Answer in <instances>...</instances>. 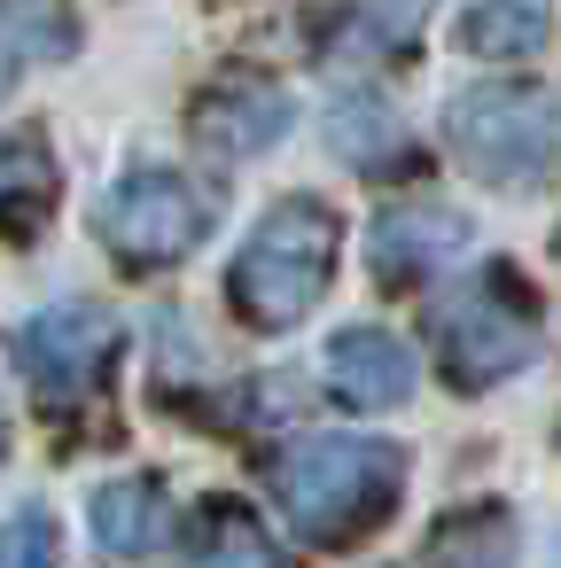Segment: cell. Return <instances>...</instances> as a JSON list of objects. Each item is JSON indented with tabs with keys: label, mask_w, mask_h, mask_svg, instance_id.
<instances>
[{
	"label": "cell",
	"mask_w": 561,
	"mask_h": 568,
	"mask_svg": "<svg viewBox=\"0 0 561 568\" xmlns=\"http://www.w3.org/2000/svg\"><path fill=\"white\" fill-rule=\"evenodd\" d=\"M164 521H172V506H164L157 475H118V483L94 490V537L118 560H149L164 545Z\"/></svg>",
	"instance_id": "10"
},
{
	"label": "cell",
	"mask_w": 561,
	"mask_h": 568,
	"mask_svg": "<svg viewBox=\"0 0 561 568\" xmlns=\"http://www.w3.org/2000/svg\"><path fill=\"white\" fill-rule=\"evenodd\" d=\"M328 149H335L343 164H390V156L405 149V125L390 118V102L343 94V102L328 110Z\"/></svg>",
	"instance_id": "14"
},
{
	"label": "cell",
	"mask_w": 561,
	"mask_h": 568,
	"mask_svg": "<svg viewBox=\"0 0 561 568\" xmlns=\"http://www.w3.org/2000/svg\"><path fill=\"white\" fill-rule=\"evenodd\" d=\"M320 366H328V389L351 413H398L413 397V382H421L413 343L390 335V327H343V335H328V358Z\"/></svg>",
	"instance_id": "7"
},
{
	"label": "cell",
	"mask_w": 561,
	"mask_h": 568,
	"mask_svg": "<svg viewBox=\"0 0 561 568\" xmlns=\"http://www.w3.org/2000/svg\"><path fill=\"white\" fill-rule=\"evenodd\" d=\"M188 560L196 568H289V552L266 537V521L242 498H211L188 521Z\"/></svg>",
	"instance_id": "12"
},
{
	"label": "cell",
	"mask_w": 561,
	"mask_h": 568,
	"mask_svg": "<svg viewBox=\"0 0 561 568\" xmlns=\"http://www.w3.org/2000/svg\"><path fill=\"white\" fill-rule=\"evenodd\" d=\"M0 568H56V514L48 506H17L0 521Z\"/></svg>",
	"instance_id": "17"
},
{
	"label": "cell",
	"mask_w": 561,
	"mask_h": 568,
	"mask_svg": "<svg viewBox=\"0 0 561 568\" xmlns=\"http://www.w3.org/2000/svg\"><path fill=\"white\" fill-rule=\"evenodd\" d=\"M126 327L110 304H48L40 320L17 327V366L48 405H79L102 389V374L118 366Z\"/></svg>",
	"instance_id": "6"
},
{
	"label": "cell",
	"mask_w": 561,
	"mask_h": 568,
	"mask_svg": "<svg viewBox=\"0 0 561 568\" xmlns=\"http://www.w3.org/2000/svg\"><path fill=\"white\" fill-rule=\"evenodd\" d=\"M553 32L545 9H522V0H499V9H468L460 17V48L468 55H538Z\"/></svg>",
	"instance_id": "15"
},
{
	"label": "cell",
	"mask_w": 561,
	"mask_h": 568,
	"mask_svg": "<svg viewBox=\"0 0 561 568\" xmlns=\"http://www.w3.org/2000/svg\"><path fill=\"white\" fill-rule=\"evenodd\" d=\"M0 452H9V420H0Z\"/></svg>",
	"instance_id": "18"
},
{
	"label": "cell",
	"mask_w": 561,
	"mask_h": 568,
	"mask_svg": "<svg viewBox=\"0 0 561 568\" xmlns=\"http://www.w3.org/2000/svg\"><path fill=\"white\" fill-rule=\"evenodd\" d=\"M211 219H219L211 187H196V180H180V172H157V164L126 172V180L102 195V211H94V226H102L110 257H118V265H133V273L180 265V257L211 234Z\"/></svg>",
	"instance_id": "5"
},
{
	"label": "cell",
	"mask_w": 561,
	"mask_h": 568,
	"mask_svg": "<svg viewBox=\"0 0 561 568\" xmlns=\"http://www.w3.org/2000/svg\"><path fill=\"white\" fill-rule=\"evenodd\" d=\"M468 242V219L460 211H429V203H405V211H382L374 234H367V265L382 288H429Z\"/></svg>",
	"instance_id": "8"
},
{
	"label": "cell",
	"mask_w": 561,
	"mask_h": 568,
	"mask_svg": "<svg viewBox=\"0 0 561 568\" xmlns=\"http://www.w3.org/2000/svg\"><path fill=\"white\" fill-rule=\"evenodd\" d=\"M538 358V312L514 273H475L437 304V366L452 389H491Z\"/></svg>",
	"instance_id": "4"
},
{
	"label": "cell",
	"mask_w": 561,
	"mask_h": 568,
	"mask_svg": "<svg viewBox=\"0 0 561 568\" xmlns=\"http://www.w3.org/2000/svg\"><path fill=\"white\" fill-rule=\"evenodd\" d=\"M273 490L297 521V537L335 552V545L390 521V506L405 490V452L382 444V436H304V444L281 452Z\"/></svg>",
	"instance_id": "1"
},
{
	"label": "cell",
	"mask_w": 561,
	"mask_h": 568,
	"mask_svg": "<svg viewBox=\"0 0 561 568\" xmlns=\"http://www.w3.org/2000/svg\"><path fill=\"white\" fill-rule=\"evenodd\" d=\"M335 250H343L335 211L312 203V195H281V203L250 226V242H242V257H234V273H227L234 320L258 327V335L297 327V320L328 296V281H335Z\"/></svg>",
	"instance_id": "2"
},
{
	"label": "cell",
	"mask_w": 561,
	"mask_h": 568,
	"mask_svg": "<svg viewBox=\"0 0 561 568\" xmlns=\"http://www.w3.org/2000/svg\"><path fill=\"white\" fill-rule=\"evenodd\" d=\"M71 17H56V9H0V94L17 87V71L40 55V48H71Z\"/></svg>",
	"instance_id": "16"
},
{
	"label": "cell",
	"mask_w": 561,
	"mask_h": 568,
	"mask_svg": "<svg viewBox=\"0 0 561 568\" xmlns=\"http://www.w3.org/2000/svg\"><path fill=\"white\" fill-rule=\"evenodd\" d=\"M56 195H63L56 156L32 133L0 141V234H9V242H40V226L56 219Z\"/></svg>",
	"instance_id": "11"
},
{
	"label": "cell",
	"mask_w": 561,
	"mask_h": 568,
	"mask_svg": "<svg viewBox=\"0 0 561 568\" xmlns=\"http://www.w3.org/2000/svg\"><path fill=\"white\" fill-rule=\"evenodd\" d=\"M429 568H514L522 537H514V514L507 506H460L429 529Z\"/></svg>",
	"instance_id": "13"
},
{
	"label": "cell",
	"mask_w": 561,
	"mask_h": 568,
	"mask_svg": "<svg viewBox=\"0 0 561 568\" xmlns=\"http://www.w3.org/2000/svg\"><path fill=\"white\" fill-rule=\"evenodd\" d=\"M289 94L266 71H227L203 102H196V141H211L219 156H258L289 133Z\"/></svg>",
	"instance_id": "9"
},
{
	"label": "cell",
	"mask_w": 561,
	"mask_h": 568,
	"mask_svg": "<svg viewBox=\"0 0 561 568\" xmlns=\"http://www.w3.org/2000/svg\"><path fill=\"white\" fill-rule=\"evenodd\" d=\"M452 149L507 195H530L561 172V94L538 79H475L444 110Z\"/></svg>",
	"instance_id": "3"
}]
</instances>
